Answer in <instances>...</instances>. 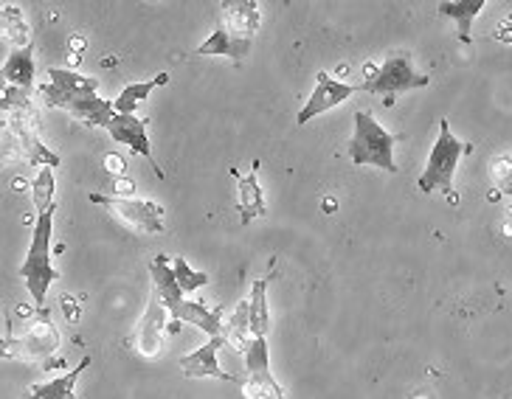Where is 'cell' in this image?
Wrapping results in <instances>:
<instances>
[{
  "mask_svg": "<svg viewBox=\"0 0 512 399\" xmlns=\"http://www.w3.org/2000/svg\"><path fill=\"white\" fill-rule=\"evenodd\" d=\"M361 90V85H349V82H341V79H335L327 71H321L316 76V88H313V96L307 99L302 110H299V116H296V124L304 127V124H310V121L321 116V113H330L332 107H338L341 102H347L349 96H355Z\"/></svg>",
  "mask_w": 512,
  "mask_h": 399,
  "instance_id": "30bf717a",
  "label": "cell"
},
{
  "mask_svg": "<svg viewBox=\"0 0 512 399\" xmlns=\"http://www.w3.org/2000/svg\"><path fill=\"white\" fill-rule=\"evenodd\" d=\"M470 149H473L470 144H462V141L451 133L448 119L439 121L437 144L431 149L428 163H425L420 180H417L420 192H442L448 194V197H456V192H453V175H456L459 158H462L465 152H470Z\"/></svg>",
  "mask_w": 512,
  "mask_h": 399,
  "instance_id": "5b68a950",
  "label": "cell"
},
{
  "mask_svg": "<svg viewBox=\"0 0 512 399\" xmlns=\"http://www.w3.org/2000/svg\"><path fill=\"white\" fill-rule=\"evenodd\" d=\"M265 290H268V281H254V290H251V298H248V318H251V332L254 338H265L268 335V298H265Z\"/></svg>",
  "mask_w": 512,
  "mask_h": 399,
  "instance_id": "ac0fdd59",
  "label": "cell"
},
{
  "mask_svg": "<svg viewBox=\"0 0 512 399\" xmlns=\"http://www.w3.org/2000/svg\"><path fill=\"white\" fill-rule=\"evenodd\" d=\"M254 214H265V203H262V194L256 189L254 178L242 180V220L248 222Z\"/></svg>",
  "mask_w": 512,
  "mask_h": 399,
  "instance_id": "603a6c76",
  "label": "cell"
},
{
  "mask_svg": "<svg viewBox=\"0 0 512 399\" xmlns=\"http://www.w3.org/2000/svg\"><path fill=\"white\" fill-rule=\"evenodd\" d=\"M0 15H3V31H6V37H9L17 48H26V45H31L29 29H26V23H23V15H20V12H15L12 6H3V9H0Z\"/></svg>",
  "mask_w": 512,
  "mask_h": 399,
  "instance_id": "44dd1931",
  "label": "cell"
},
{
  "mask_svg": "<svg viewBox=\"0 0 512 399\" xmlns=\"http://www.w3.org/2000/svg\"><path fill=\"white\" fill-rule=\"evenodd\" d=\"M226 346V338L223 335H217V338H211L206 346H200L197 352L192 355H183L178 357V366L183 369L186 377H214V380H234L228 371H223L220 366V360H217V352Z\"/></svg>",
  "mask_w": 512,
  "mask_h": 399,
  "instance_id": "4fadbf2b",
  "label": "cell"
},
{
  "mask_svg": "<svg viewBox=\"0 0 512 399\" xmlns=\"http://www.w3.org/2000/svg\"><path fill=\"white\" fill-rule=\"evenodd\" d=\"M57 346H60V335L48 321L46 312L40 310L17 338L3 340V357H46L57 352Z\"/></svg>",
  "mask_w": 512,
  "mask_h": 399,
  "instance_id": "ba28073f",
  "label": "cell"
},
{
  "mask_svg": "<svg viewBox=\"0 0 512 399\" xmlns=\"http://www.w3.org/2000/svg\"><path fill=\"white\" fill-rule=\"evenodd\" d=\"M169 82V74H158L155 79H147V82H136V85H127V88L121 90L119 96H116V113L119 116H133V110H136L138 102H144L147 96H150L152 90L158 88V85H166Z\"/></svg>",
  "mask_w": 512,
  "mask_h": 399,
  "instance_id": "e0dca14e",
  "label": "cell"
},
{
  "mask_svg": "<svg viewBox=\"0 0 512 399\" xmlns=\"http://www.w3.org/2000/svg\"><path fill=\"white\" fill-rule=\"evenodd\" d=\"M40 96H43L46 107H57V110L71 113L85 127H105L107 130L113 124V119L119 116L116 107L105 102V99H99L96 93H76V90H60L54 85H43Z\"/></svg>",
  "mask_w": 512,
  "mask_h": 399,
  "instance_id": "8992f818",
  "label": "cell"
},
{
  "mask_svg": "<svg viewBox=\"0 0 512 399\" xmlns=\"http://www.w3.org/2000/svg\"><path fill=\"white\" fill-rule=\"evenodd\" d=\"M431 79L425 74H417L411 57L408 54H392L389 60L377 68L375 74L369 76L361 85L363 93H375V96H392V93H403V90H420L428 88Z\"/></svg>",
  "mask_w": 512,
  "mask_h": 399,
  "instance_id": "52a82bcc",
  "label": "cell"
},
{
  "mask_svg": "<svg viewBox=\"0 0 512 399\" xmlns=\"http://www.w3.org/2000/svg\"><path fill=\"white\" fill-rule=\"evenodd\" d=\"M34 206L37 211L43 214L46 208L54 206V172H51V166H43L40 172H37V180H34Z\"/></svg>",
  "mask_w": 512,
  "mask_h": 399,
  "instance_id": "7402d4cb",
  "label": "cell"
},
{
  "mask_svg": "<svg viewBox=\"0 0 512 399\" xmlns=\"http://www.w3.org/2000/svg\"><path fill=\"white\" fill-rule=\"evenodd\" d=\"M150 276H152V290L161 296L164 307L172 312V318L178 324H192L200 326L203 332H209L211 338L223 335V312L220 310H206L203 304H195L189 298L183 296V290L178 287V279H175V267L169 265L164 253L155 256L150 262Z\"/></svg>",
  "mask_w": 512,
  "mask_h": 399,
  "instance_id": "7a4b0ae2",
  "label": "cell"
},
{
  "mask_svg": "<svg viewBox=\"0 0 512 399\" xmlns=\"http://www.w3.org/2000/svg\"><path fill=\"white\" fill-rule=\"evenodd\" d=\"M48 79L51 85L60 90H76V93H96L99 90V79L93 76H79L65 68H48Z\"/></svg>",
  "mask_w": 512,
  "mask_h": 399,
  "instance_id": "d6986e66",
  "label": "cell"
},
{
  "mask_svg": "<svg viewBox=\"0 0 512 399\" xmlns=\"http://www.w3.org/2000/svg\"><path fill=\"white\" fill-rule=\"evenodd\" d=\"M51 231H54V206L46 208L37 217V228L31 237V248L26 253V262L20 265V279L29 287L31 301L37 310H46V293L51 281L60 279V273L51 265Z\"/></svg>",
  "mask_w": 512,
  "mask_h": 399,
  "instance_id": "3957f363",
  "label": "cell"
},
{
  "mask_svg": "<svg viewBox=\"0 0 512 399\" xmlns=\"http://www.w3.org/2000/svg\"><path fill=\"white\" fill-rule=\"evenodd\" d=\"M20 399H40V397H37V394H31V388H26V391L20 394Z\"/></svg>",
  "mask_w": 512,
  "mask_h": 399,
  "instance_id": "cb8c5ba5",
  "label": "cell"
},
{
  "mask_svg": "<svg viewBox=\"0 0 512 399\" xmlns=\"http://www.w3.org/2000/svg\"><path fill=\"white\" fill-rule=\"evenodd\" d=\"M355 133L349 141V158L355 166H377L389 175H397V163H394V144L403 135L386 133L380 127V121L372 113H355Z\"/></svg>",
  "mask_w": 512,
  "mask_h": 399,
  "instance_id": "277c9868",
  "label": "cell"
},
{
  "mask_svg": "<svg viewBox=\"0 0 512 399\" xmlns=\"http://www.w3.org/2000/svg\"><path fill=\"white\" fill-rule=\"evenodd\" d=\"M107 133H110L113 141H119V144L130 147L133 152H138V155H144V158L152 163L155 175H158V178H166L164 169H161L158 161H155V152H152V144H150V133H147V121L136 119V116H116L113 124L107 127Z\"/></svg>",
  "mask_w": 512,
  "mask_h": 399,
  "instance_id": "7c38bea8",
  "label": "cell"
},
{
  "mask_svg": "<svg viewBox=\"0 0 512 399\" xmlns=\"http://www.w3.org/2000/svg\"><path fill=\"white\" fill-rule=\"evenodd\" d=\"M172 267H175V279H178V287L183 290V296L186 293H195L200 287H206L209 284V276L206 273H200V270H192L186 259H172Z\"/></svg>",
  "mask_w": 512,
  "mask_h": 399,
  "instance_id": "ffe728a7",
  "label": "cell"
},
{
  "mask_svg": "<svg viewBox=\"0 0 512 399\" xmlns=\"http://www.w3.org/2000/svg\"><path fill=\"white\" fill-rule=\"evenodd\" d=\"M164 315L166 307L161 296L152 290L150 304H147V312L141 318V324L136 329V349L144 357H155L158 349H161V332H164Z\"/></svg>",
  "mask_w": 512,
  "mask_h": 399,
  "instance_id": "5bb4252c",
  "label": "cell"
},
{
  "mask_svg": "<svg viewBox=\"0 0 512 399\" xmlns=\"http://www.w3.org/2000/svg\"><path fill=\"white\" fill-rule=\"evenodd\" d=\"M256 29H259V9L254 0L228 3L220 12V26L197 48V54L200 57H228L240 65L254 45Z\"/></svg>",
  "mask_w": 512,
  "mask_h": 399,
  "instance_id": "6da1fadb",
  "label": "cell"
},
{
  "mask_svg": "<svg viewBox=\"0 0 512 399\" xmlns=\"http://www.w3.org/2000/svg\"><path fill=\"white\" fill-rule=\"evenodd\" d=\"M245 369H248V388L256 399H282V388L276 385L268 363V338H251L245 346Z\"/></svg>",
  "mask_w": 512,
  "mask_h": 399,
  "instance_id": "8fae6325",
  "label": "cell"
},
{
  "mask_svg": "<svg viewBox=\"0 0 512 399\" xmlns=\"http://www.w3.org/2000/svg\"><path fill=\"white\" fill-rule=\"evenodd\" d=\"M484 9V0H448V3H439L437 12L442 17H451L453 23H456V29H459V43L470 45L473 43V37H470V26H473V20L476 15Z\"/></svg>",
  "mask_w": 512,
  "mask_h": 399,
  "instance_id": "9a60e30c",
  "label": "cell"
},
{
  "mask_svg": "<svg viewBox=\"0 0 512 399\" xmlns=\"http://www.w3.org/2000/svg\"><path fill=\"white\" fill-rule=\"evenodd\" d=\"M3 79H6L12 88L31 90V85H34V45L15 48V51L9 54V60L3 65Z\"/></svg>",
  "mask_w": 512,
  "mask_h": 399,
  "instance_id": "2e32d148",
  "label": "cell"
},
{
  "mask_svg": "<svg viewBox=\"0 0 512 399\" xmlns=\"http://www.w3.org/2000/svg\"><path fill=\"white\" fill-rule=\"evenodd\" d=\"M91 203L105 206L119 214V220L130 222L133 228L144 234H161L164 231V208L150 200H136V197H107V194H88Z\"/></svg>",
  "mask_w": 512,
  "mask_h": 399,
  "instance_id": "9c48e42d",
  "label": "cell"
}]
</instances>
